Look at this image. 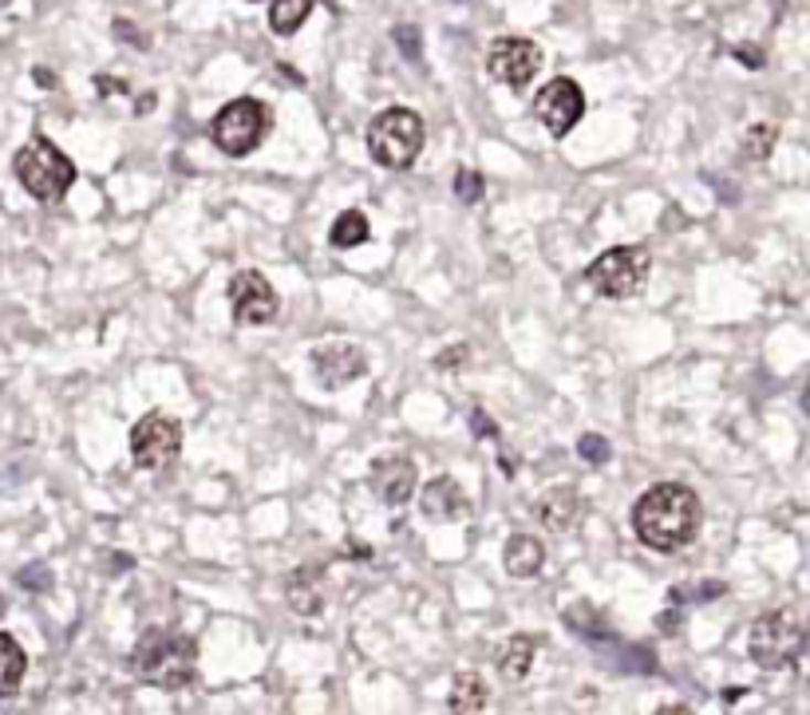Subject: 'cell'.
<instances>
[{"mask_svg": "<svg viewBox=\"0 0 810 715\" xmlns=\"http://www.w3.org/2000/svg\"><path fill=\"white\" fill-rule=\"evenodd\" d=\"M482 190H487V182H482L479 170H471V167L455 170V199H459V202L475 206V202H482Z\"/></svg>", "mask_w": 810, "mask_h": 715, "instance_id": "23", "label": "cell"}, {"mask_svg": "<svg viewBox=\"0 0 810 715\" xmlns=\"http://www.w3.org/2000/svg\"><path fill=\"white\" fill-rule=\"evenodd\" d=\"M775 139H779V131H775L771 122H755V127H747V135H744V159L764 162L767 154H771Z\"/></svg>", "mask_w": 810, "mask_h": 715, "instance_id": "22", "label": "cell"}, {"mask_svg": "<svg viewBox=\"0 0 810 715\" xmlns=\"http://www.w3.org/2000/svg\"><path fill=\"white\" fill-rule=\"evenodd\" d=\"M309 364H312V376H317V384H321L324 392H340L344 384H352V380H360L367 372L364 349L344 344V340H332V344L312 349Z\"/></svg>", "mask_w": 810, "mask_h": 715, "instance_id": "12", "label": "cell"}, {"mask_svg": "<svg viewBox=\"0 0 810 715\" xmlns=\"http://www.w3.org/2000/svg\"><path fill=\"white\" fill-rule=\"evenodd\" d=\"M367 234H372V226H367V217L360 214V210H344V214L332 222L329 230V242L337 245V249H356V245L367 242Z\"/></svg>", "mask_w": 810, "mask_h": 715, "instance_id": "21", "label": "cell"}, {"mask_svg": "<svg viewBox=\"0 0 810 715\" xmlns=\"http://www.w3.org/2000/svg\"><path fill=\"white\" fill-rule=\"evenodd\" d=\"M9 4H12V0H0V9H9Z\"/></svg>", "mask_w": 810, "mask_h": 715, "instance_id": "33", "label": "cell"}, {"mask_svg": "<svg viewBox=\"0 0 810 715\" xmlns=\"http://www.w3.org/2000/svg\"><path fill=\"white\" fill-rule=\"evenodd\" d=\"M657 715H692V707H684V704H669V707H660Z\"/></svg>", "mask_w": 810, "mask_h": 715, "instance_id": "31", "label": "cell"}, {"mask_svg": "<svg viewBox=\"0 0 810 715\" xmlns=\"http://www.w3.org/2000/svg\"><path fill=\"white\" fill-rule=\"evenodd\" d=\"M700 522H704V506H700L696 490L684 482H657L632 506V534L657 554H680L684 546H692Z\"/></svg>", "mask_w": 810, "mask_h": 715, "instance_id": "1", "label": "cell"}, {"mask_svg": "<svg viewBox=\"0 0 810 715\" xmlns=\"http://www.w3.org/2000/svg\"><path fill=\"white\" fill-rule=\"evenodd\" d=\"M747 652H752V660L764 672L795 669V664H802V657L810 652V632L791 609L764 612V617L752 625Z\"/></svg>", "mask_w": 810, "mask_h": 715, "instance_id": "3", "label": "cell"}, {"mask_svg": "<svg viewBox=\"0 0 810 715\" xmlns=\"http://www.w3.org/2000/svg\"><path fill=\"white\" fill-rule=\"evenodd\" d=\"M312 9H317V0H274V4H269V29H274L277 36H292V32L309 20Z\"/></svg>", "mask_w": 810, "mask_h": 715, "instance_id": "20", "label": "cell"}, {"mask_svg": "<svg viewBox=\"0 0 810 715\" xmlns=\"http://www.w3.org/2000/svg\"><path fill=\"white\" fill-rule=\"evenodd\" d=\"M230 309L237 324H269L277 317V289L257 269H242L230 281Z\"/></svg>", "mask_w": 810, "mask_h": 715, "instance_id": "11", "label": "cell"}, {"mask_svg": "<svg viewBox=\"0 0 810 715\" xmlns=\"http://www.w3.org/2000/svg\"><path fill=\"white\" fill-rule=\"evenodd\" d=\"M419 506L431 522H459L471 514V499L462 494V487L451 474H435L424 490H419Z\"/></svg>", "mask_w": 810, "mask_h": 715, "instance_id": "14", "label": "cell"}, {"mask_svg": "<svg viewBox=\"0 0 810 715\" xmlns=\"http://www.w3.org/2000/svg\"><path fill=\"white\" fill-rule=\"evenodd\" d=\"M367 487L387 506H407L415 494V462L407 455H384L367 467Z\"/></svg>", "mask_w": 810, "mask_h": 715, "instance_id": "13", "label": "cell"}, {"mask_svg": "<svg viewBox=\"0 0 810 715\" xmlns=\"http://www.w3.org/2000/svg\"><path fill=\"white\" fill-rule=\"evenodd\" d=\"M36 84L40 87H56V76H52V72H44V67H36Z\"/></svg>", "mask_w": 810, "mask_h": 715, "instance_id": "30", "label": "cell"}, {"mask_svg": "<svg viewBox=\"0 0 810 715\" xmlns=\"http://www.w3.org/2000/svg\"><path fill=\"white\" fill-rule=\"evenodd\" d=\"M471 427H475V431H479V435H499V431H494V427H490V415H487V412H471Z\"/></svg>", "mask_w": 810, "mask_h": 715, "instance_id": "29", "label": "cell"}, {"mask_svg": "<svg viewBox=\"0 0 810 715\" xmlns=\"http://www.w3.org/2000/svg\"><path fill=\"white\" fill-rule=\"evenodd\" d=\"M12 170H17L20 186L29 190L36 202H60L67 190L76 186V162L44 135H36V139L20 147L17 159H12Z\"/></svg>", "mask_w": 810, "mask_h": 715, "instance_id": "4", "label": "cell"}, {"mask_svg": "<svg viewBox=\"0 0 810 715\" xmlns=\"http://www.w3.org/2000/svg\"><path fill=\"white\" fill-rule=\"evenodd\" d=\"M427 127L412 107H387L367 122V154L384 170H407L424 151Z\"/></svg>", "mask_w": 810, "mask_h": 715, "instance_id": "5", "label": "cell"}, {"mask_svg": "<svg viewBox=\"0 0 810 715\" xmlns=\"http://www.w3.org/2000/svg\"><path fill=\"white\" fill-rule=\"evenodd\" d=\"M396 40H399V47H404V56L407 60H415V64H419V60H424V52H419V29H412V24H399L396 29Z\"/></svg>", "mask_w": 810, "mask_h": 715, "instance_id": "26", "label": "cell"}, {"mask_svg": "<svg viewBox=\"0 0 810 715\" xmlns=\"http://www.w3.org/2000/svg\"><path fill=\"white\" fill-rule=\"evenodd\" d=\"M24 672H29V657L20 649V640L12 632H0V700L24 684Z\"/></svg>", "mask_w": 810, "mask_h": 715, "instance_id": "18", "label": "cell"}, {"mask_svg": "<svg viewBox=\"0 0 810 715\" xmlns=\"http://www.w3.org/2000/svg\"><path fill=\"white\" fill-rule=\"evenodd\" d=\"M467 356H471V349H467V344H455V349H447V352L435 356V367H459Z\"/></svg>", "mask_w": 810, "mask_h": 715, "instance_id": "27", "label": "cell"}, {"mask_svg": "<svg viewBox=\"0 0 810 715\" xmlns=\"http://www.w3.org/2000/svg\"><path fill=\"white\" fill-rule=\"evenodd\" d=\"M652 257L644 245H612L601 257L589 262L585 269V281L594 285L597 297L605 301H629V297H641L644 285H649Z\"/></svg>", "mask_w": 810, "mask_h": 715, "instance_id": "6", "label": "cell"}, {"mask_svg": "<svg viewBox=\"0 0 810 715\" xmlns=\"http://www.w3.org/2000/svg\"><path fill=\"white\" fill-rule=\"evenodd\" d=\"M802 407H807V415H810V380H807V396H802Z\"/></svg>", "mask_w": 810, "mask_h": 715, "instance_id": "32", "label": "cell"}, {"mask_svg": "<svg viewBox=\"0 0 810 715\" xmlns=\"http://www.w3.org/2000/svg\"><path fill=\"white\" fill-rule=\"evenodd\" d=\"M20 589H29V594H47L52 589V569L47 565H29V569H20L17 574Z\"/></svg>", "mask_w": 810, "mask_h": 715, "instance_id": "25", "label": "cell"}, {"mask_svg": "<svg viewBox=\"0 0 810 715\" xmlns=\"http://www.w3.org/2000/svg\"><path fill=\"white\" fill-rule=\"evenodd\" d=\"M131 669L142 684L162 687V692H179L194 684L199 672V644L186 632L170 629H147L131 652Z\"/></svg>", "mask_w": 810, "mask_h": 715, "instance_id": "2", "label": "cell"}, {"mask_svg": "<svg viewBox=\"0 0 810 715\" xmlns=\"http://www.w3.org/2000/svg\"><path fill=\"white\" fill-rule=\"evenodd\" d=\"M502 565L510 577H534L546 565V546L534 534H514L502 549Z\"/></svg>", "mask_w": 810, "mask_h": 715, "instance_id": "17", "label": "cell"}, {"mask_svg": "<svg viewBox=\"0 0 810 715\" xmlns=\"http://www.w3.org/2000/svg\"><path fill=\"white\" fill-rule=\"evenodd\" d=\"M487 707V684L479 672H459L451 684V712L455 715H479Z\"/></svg>", "mask_w": 810, "mask_h": 715, "instance_id": "19", "label": "cell"}, {"mask_svg": "<svg viewBox=\"0 0 810 715\" xmlns=\"http://www.w3.org/2000/svg\"><path fill=\"white\" fill-rule=\"evenodd\" d=\"M577 455H582L585 462H594V467H601V462H609L612 459V442L605 439V435H582V439H577Z\"/></svg>", "mask_w": 810, "mask_h": 715, "instance_id": "24", "label": "cell"}, {"mask_svg": "<svg viewBox=\"0 0 810 715\" xmlns=\"http://www.w3.org/2000/svg\"><path fill=\"white\" fill-rule=\"evenodd\" d=\"M269 135V107L262 99H230L222 111L210 122V139L222 154L230 159H245L249 151L262 147V139Z\"/></svg>", "mask_w": 810, "mask_h": 715, "instance_id": "7", "label": "cell"}, {"mask_svg": "<svg viewBox=\"0 0 810 715\" xmlns=\"http://www.w3.org/2000/svg\"><path fill=\"white\" fill-rule=\"evenodd\" d=\"M735 56H739V60H744V64L747 67H764V52H759V47H735Z\"/></svg>", "mask_w": 810, "mask_h": 715, "instance_id": "28", "label": "cell"}, {"mask_svg": "<svg viewBox=\"0 0 810 715\" xmlns=\"http://www.w3.org/2000/svg\"><path fill=\"white\" fill-rule=\"evenodd\" d=\"M182 451V424L179 419H170L162 412L142 415L139 424L131 427V459L139 471H167L179 462Z\"/></svg>", "mask_w": 810, "mask_h": 715, "instance_id": "8", "label": "cell"}, {"mask_svg": "<svg viewBox=\"0 0 810 715\" xmlns=\"http://www.w3.org/2000/svg\"><path fill=\"white\" fill-rule=\"evenodd\" d=\"M534 514L542 517V526L554 530V534H566L574 530L577 514H582V502H577L574 487H550L542 499L534 502Z\"/></svg>", "mask_w": 810, "mask_h": 715, "instance_id": "15", "label": "cell"}, {"mask_svg": "<svg viewBox=\"0 0 810 715\" xmlns=\"http://www.w3.org/2000/svg\"><path fill=\"white\" fill-rule=\"evenodd\" d=\"M487 72L507 87H526L542 72V47L526 36H499L487 52Z\"/></svg>", "mask_w": 810, "mask_h": 715, "instance_id": "9", "label": "cell"}, {"mask_svg": "<svg viewBox=\"0 0 810 715\" xmlns=\"http://www.w3.org/2000/svg\"><path fill=\"white\" fill-rule=\"evenodd\" d=\"M534 115L542 119L554 139H566L569 131L577 127V119L585 115V95L574 79H550L534 99Z\"/></svg>", "mask_w": 810, "mask_h": 715, "instance_id": "10", "label": "cell"}, {"mask_svg": "<svg viewBox=\"0 0 810 715\" xmlns=\"http://www.w3.org/2000/svg\"><path fill=\"white\" fill-rule=\"evenodd\" d=\"M534 657H537V640L526 637V632H514V637L499 649V657H494V669H499L502 680L519 684V680H526L530 669H534Z\"/></svg>", "mask_w": 810, "mask_h": 715, "instance_id": "16", "label": "cell"}]
</instances>
